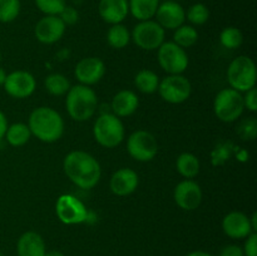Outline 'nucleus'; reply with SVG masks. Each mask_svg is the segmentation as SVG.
Returning <instances> with one entry per match:
<instances>
[{
  "label": "nucleus",
  "instance_id": "obj_5",
  "mask_svg": "<svg viewBox=\"0 0 257 256\" xmlns=\"http://www.w3.org/2000/svg\"><path fill=\"white\" fill-rule=\"evenodd\" d=\"M257 73L255 62L247 55H240L227 68V82L230 88L237 92H247L256 85Z\"/></svg>",
  "mask_w": 257,
  "mask_h": 256
},
{
  "label": "nucleus",
  "instance_id": "obj_43",
  "mask_svg": "<svg viewBox=\"0 0 257 256\" xmlns=\"http://www.w3.org/2000/svg\"><path fill=\"white\" fill-rule=\"evenodd\" d=\"M0 60H2V54H0Z\"/></svg>",
  "mask_w": 257,
  "mask_h": 256
},
{
  "label": "nucleus",
  "instance_id": "obj_19",
  "mask_svg": "<svg viewBox=\"0 0 257 256\" xmlns=\"http://www.w3.org/2000/svg\"><path fill=\"white\" fill-rule=\"evenodd\" d=\"M98 13L108 24H120L130 14L128 0H100Z\"/></svg>",
  "mask_w": 257,
  "mask_h": 256
},
{
  "label": "nucleus",
  "instance_id": "obj_41",
  "mask_svg": "<svg viewBox=\"0 0 257 256\" xmlns=\"http://www.w3.org/2000/svg\"><path fill=\"white\" fill-rule=\"evenodd\" d=\"M5 78H7V73H5V70L3 68H0V87L4 85Z\"/></svg>",
  "mask_w": 257,
  "mask_h": 256
},
{
  "label": "nucleus",
  "instance_id": "obj_26",
  "mask_svg": "<svg viewBox=\"0 0 257 256\" xmlns=\"http://www.w3.org/2000/svg\"><path fill=\"white\" fill-rule=\"evenodd\" d=\"M107 42L114 49H123L131 42V33L123 24H114L108 29Z\"/></svg>",
  "mask_w": 257,
  "mask_h": 256
},
{
  "label": "nucleus",
  "instance_id": "obj_14",
  "mask_svg": "<svg viewBox=\"0 0 257 256\" xmlns=\"http://www.w3.org/2000/svg\"><path fill=\"white\" fill-rule=\"evenodd\" d=\"M105 74V65L102 59L97 57H87L77 63L74 75L80 84L90 87L97 84Z\"/></svg>",
  "mask_w": 257,
  "mask_h": 256
},
{
  "label": "nucleus",
  "instance_id": "obj_12",
  "mask_svg": "<svg viewBox=\"0 0 257 256\" xmlns=\"http://www.w3.org/2000/svg\"><path fill=\"white\" fill-rule=\"evenodd\" d=\"M3 87L10 97L24 99L34 93L37 88V80L34 75L27 70H15L10 74H7Z\"/></svg>",
  "mask_w": 257,
  "mask_h": 256
},
{
  "label": "nucleus",
  "instance_id": "obj_34",
  "mask_svg": "<svg viewBox=\"0 0 257 256\" xmlns=\"http://www.w3.org/2000/svg\"><path fill=\"white\" fill-rule=\"evenodd\" d=\"M245 256H257V233L252 232L246 237L245 246L242 248Z\"/></svg>",
  "mask_w": 257,
  "mask_h": 256
},
{
  "label": "nucleus",
  "instance_id": "obj_42",
  "mask_svg": "<svg viewBox=\"0 0 257 256\" xmlns=\"http://www.w3.org/2000/svg\"><path fill=\"white\" fill-rule=\"evenodd\" d=\"M0 256H4V255H3V253H2V252H0Z\"/></svg>",
  "mask_w": 257,
  "mask_h": 256
},
{
  "label": "nucleus",
  "instance_id": "obj_11",
  "mask_svg": "<svg viewBox=\"0 0 257 256\" xmlns=\"http://www.w3.org/2000/svg\"><path fill=\"white\" fill-rule=\"evenodd\" d=\"M55 212L58 218L65 225H78L88 220L87 207L84 203L73 195H62L55 203Z\"/></svg>",
  "mask_w": 257,
  "mask_h": 256
},
{
  "label": "nucleus",
  "instance_id": "obj_36",
  "mask_svg": "<svg viewBox=\"0 0 257 256\" xmlns=\"http://www.w3.org/2000/svg\"><path fill=\"white\" fill-rule=\"evenodd\" d=\"M220 256H245L243 251L240 246L237 245H228L222 248L220 252Z\"/></svg>",
  "mask_w": 257,
  "mask_h": 256
},
{
  "label": "nucleus",
  "instance_id": "obj_21",
  "mask_svg": "<svg viewBox=\"0 0 257 256\" xmlns=\"http://www.w3.org/2000/svg\"><path fill=\"white\" fill-rule=\"evenodd\" d=\"M138 105H140L138 95L135 92H132V90L123 89L119 90L113 97L110 107H112L113 114L120 118L132 115L137 110Z\"/></svg>",
  "mask_w": 257,
  "mask_h": 256
},
{
  "label": "nucleus",
  "instance_id": "obj_18",
  "mask_svg": "<svg viewBox=\"0 0 257 256\" xmlns=\"http://www.w3.org/2000/svg\"><path fill=\"white\" fill-rule=\"evenodd\" d=\"M140 183V177L137 172L132 168L123 167L115 171L109 181L110 191L115 196H128L135 192Z\"/></svg>",
  "mask_w": 257,
  "mask_h": 256
},
{
  "label": "nucleus",
  "instance_id": "obj_24",
  "mask_svg": "<svg viewBox=\"0 0 257 256\" xmlns=\"http://www.w3.org/2000/svg\"><path fill=\"white\" fill-rule=\"evenodd\" d=\"M135 85L140 92L145 94H152L157 92L160 85V77L151 69H142L136 74Z\"/></svg>",
  "mask_w": 257,
  "mask_h": 256
},
{
  "label": "nucleus",
  "instance_id": "obj_32",
  "mask_svg": "<svg viewBox=\"0 0 257 256\" xmlns=\"http://www.w3.org/2000/svg\"><path fill=\"white\" fill-rule=\"evenodd\" d=\"M35 5L45 15H59L67 7V0H35Z\"/></svg>",
  "mask_w": 257,
  "mask_h": 256
},
{
  "label": "nucleus",
  "instance_id": "obj_15",
  "mask_svg": "<svg viewBox=\"0 0 257 256\" xmlns=\"http://www.w3.org/2000/svg\"><path fill=\"white\" fill-rule=\"evenodd\" d=\"M65 28L67 27L58 15H45L35 25L34 34L43 44H54L62 39Z\"/></svg>",
  "mask_w": 257,
  "mask_h": 256
},
{
  "label": "nucleus",
  "instance_id": "obj_22",
  "mask_svg": "<svg viewBox=\"0 0 257 256\" xmlns=\"http://www.w3.org/2000/svg\"><path fill=\"white\" fill-rule=\"evenodd\" d=\"M130 13L140 22L151 20L156 15L160 0H128Z\"/></svg>",
  "mask_w": 257,
  "mask_h": 256
},
{
  "label": "nucleus",
  "instance_id": "obj_2",
  "mask_svg": "<svg viewBox=\"0 0 257 256\" xmlns=\"http://www.w3.org/2000/svg\"><path fill=\"white\" fill-rule=\"evenodd\" d=\"M28 127L32 135L39 141L53 143L62 138L64 133V120L53 108L38 107L30 113Z\"/></svg>",
  "mask_w": 257,
  "mask_h": 256
},
{
  "label": "nucleus",
  "instance_id": "obj_8",
  "mask_svg": "<svg viewBox=\"0 0 257 256\" xmlns=\"http://www.w3.org/2000/svg\"><path fill=\"white\" fill-rule=\"evenodd\" d=\"M192 92L191 82L182 74H170L160 80L158 93L165 102L180 104L190 98Z\"/></svg>",
  "mask_w": 257,
  "mask_h": 256
},
{
  "label": "nucleus",
  "instance_id": "obj_33",
  "mask_svg": "<svg viewBox=\"0 0 257 256\" xmlns=\"http://www.w3.org/2000/svg\"><path fill=\"white\" fill-rule=\"evenodd\" d=\"M58 17L62 19V22L67 27V25H74L79 20V13H78V10L75 8L65 7Z\"/></svg>",
  "mask_w": 257,
  "mask_h": 256
},
{
  "label": "nucleus",
  "instance_id": "obj_17",
  "mask_svg": "<svg viewBox=\"0 0 257 256\" xmlns=\"http://www.w3.org/2000/svg\"><path fill=\"white\" fill-rule=\"evenodd\" d=\"M222 230L228 237L235 238V240L246 238L250 233L253 232L250 217L240 211H232L223 217Z\"/></svg>",
  "mask_w": 257,
  "mask_h": 256
},
{
  "label": "nucleus",
  "instance_id": "obj_35",
  "mask_svg": "<svg viewBox=\"0 0 257 256\" xmlns=\"http://www.w3.org/2000/svg\"><path fill=\"white\" fill-rule=\"evenodd\" d=\"M243 105L247 108L251 112H256L257 110V90L256 87L251 88L250 90L245 92V97H243Z\"/></svg>",
  "mask_w": 257,
  "mask_h": 256
},
{
  "label": "nucleus",
  "instance_id": "obj_27",
  "mask_svg": "<svg viewBox=\"0 0 257 256\" xmlns=\"http://www.w3.org/2000/svg\"><path fill=\"white\" fill-rule=\"evenodd\" d=\"M44 87L49 94L59 97V95L67 94L68 90L70 89V83L65 75L60 73H52L45 78Z\"/></svg>",
  "mask_w": 257,
  "mask_h": 256
},
{
  "label": "nucleus",
  "instance_id": "obj_38",
  "mask_svg": "<svg viewBox=\"0 0 257 256\" xmlns=\"http://www.w3.org/2000/svg\"><path fill=\"white\" fill-rule=\"evenodd\" d=\"M187 256H213V255L210 252H206V251H192V252L188 253Z\"/></svg>",
  "mask_w": 257,
  "mask_h": 256
},
{
  "label": "nucleus",
  "instance_id": "obj_13",
  "mask_svg": "<svg viewBox=\"0 0 257 256\" xmlns=\"http://www.w3.org/2000/svg\"><path fill=\"white\" fill-rule=\"evenodd\" d=\"M202 190L193 180L181 181L173 191V198L180 208L185 211H193L200 207L202 202Z\"/></svg>",
  "mask_w": 257,
  "mask_h": 256
},
{
  "label": "nucleus",
  "instance_id": "obj_3",
  "mask_svg": "<svg viewBox=\"0 0 257 256\" xmlns=\"http://www.w3.org/2000/svg\"><path fill=\"white\" fill-rule=\"evenodd\" d=\"M67 112L72 119L85 122L94 115L98 107V98L94 90L84 84L70 87L65 98Z\"/></svg>",
  "mask_w": 257,
  "mask_h": 256
},
{
  "label": "nucleus",
  "instance_id": "obj_9",
  "mask_svg": "<svg viewBox=\"0 0 257 256\" xmlns=\"http://www.w3.org/2000/svg\"><path fill=\"white\" fill-rule=\"evenodd\" d=\"M127 151L133 160L140 162H150L158 152L157 140L148 131H136L128 137Z\"/></svg>",
  "mask_w": 257,
  "mask_h": 256
},
{
  "label": "nucleus",
  "instance_id": "obj_1",
  "mask_svg": "<svg viewBox=\"0 0 257 256\" xmlns=\"http://www.w3.org/2000/svg\"><path fill=\"white\" fill-rule=\"evenodd\" d=\"M63 168L67 177L83 190H90L97 186L102 176L99 162L84 151L68 153L63 162Z\"/></svg>",
  "mask_w": 257,
  "mask_h": 256
},
{
  "label": "nucleus",
  "instance_id": "obj_40",
  "mask_svg": "<svg viewBox=\"0 0 257 256\" xmlns=\"http://www.w3.org/2000/svg\"><path fill=\"white\" fill-rule=\"evenodd\" d=\"M44 256H65V255L63 252H60V251L52 250V251H48V252H45Z\"/></svg>",
  "mask_w": 257,
  "mask_h": 256
},
{
  "label": "nucleus",
  "instance_id": "obj_6",
  "mask_svg": "<svg viewBox=\"0 0 257 256\" xmlns=\"http://www.w3.org/2000/svg\"><path fill=\"white\" fill-rule=\"evenodd\" d=\"M243 97L232 88L220 90L213 100V112L216 117L226 123L235 122L243 113Z\"/></svg>",
  "mask_w": 257,
  "mask_h": 256
},
{
  "label": "nucleus",
  "instance_id": "obj_37",
  "mask_svg": "<svg viewBox=\"0 0 257 256\" xmlns=\"http://www.w3.org/2000/svg\"><path fill=\"white\" fill-rule=\"evenodd\" d=\"M8 127H9V124H8L7 115L0 110V141L5 137V133H7Z\"/></svg>",
  "mask_w": 257,
  "mask_h": 256
},
{
  "label": "nucleus",
  "instance_id": "obj_39",
  "mask_svg": "<svg viewBox=\"0 0 257 256\" xmlns=\"http://www.w3.org/2000/svg\"><path fill=\"white\" fill-rule=\"evenodd\" d=\"M256 220H257V213H256V212H253L252 217L250 218L251 227H252V231H253V232H256V230H257V223H256Z\"/></svg>",
  "mask_w": 257,
  "mask_h": 256
},
{
  "label": "nucleus",
  "instance_id": "obj_16",
  "mask_svg": "<svg viewBox=\"0 0 257 256\" xmlns=\"http://www.w3.org/2000/svg\"><path fill=\"white\" fill-rule=\"evenodd\" d=\"M155 17L157 19L156 22L165 30H176L185 23L186 10L177 2L168 0L160 4Z\"/></svg>",
  "mask_w": 257,
  "mask_h": 256
},
{
  "label": "nucleus",
  "instance_id": "obj_20",
  "mask_svg": "<svg viewBox=\"0 0 257 256\" xmlns=\"http://www.w3.org/2000/svg\"><path fill=\"white\" fill-rule=\"evenodd\" d=\"M18 256H44L47 252L44 238L35 231H27L17 243Z\"/></svg>",
  "mask_w": 257,
  "mask_h": 256
},
{
  "label": "nucleus",
  "instance_id": "obj_28",
  "mask_svg": "<svg viewBox=\"0 0 257 256\" xmlns=\"http://www.w3.org/2000/svg\"><path fill=\"white\" fill-rule=\"evenodd\" d=\"M197 40L198 33L192 25H181L175 30V34H173V43H176L178 47L183 48V49L193 47Z\"/></svg>",
  "mask_w": 257,
  "mask_h": 256
},
{
  "label": "nucleus",
  "instance_id": "obj_30",
  "mask_svg": "<svg viewBox=\"0 0 257 256\" xmlns=\"http://www.w3.org/2000/svg\"><path fill=\"white\" fill-rule=\"evenodd\" d=\"M208 18H210V10L202 3H196L191 5L186 12V19L193 25H203L207 23Z\"/></svg>",
  "mask_w": 257,
  "mask_h": 256
},
{
  "label": "nucleus",
  "instance_id": "obj_29",
  "mask_svg": "<svg viewBox=\"0 0 257 256\" xmlns=\"http://www.w3.org/2000/svg\"><path fill=\"white\" fill-rule=\"evenodd\" d=\"M220 42L227 49H237L243 42V35L238 28L227 27L221 32Z\"/></svg>",
  "mask_w": 257,
  "mask_h": 256
},
{
  "label": "nucleus",
  "instance_id": "obj_10",
  "mask_svg": "<svg viewBox=\"0 0 257 256\" xmlns=\"http://www.w3.org/2000/svg\"><path fill=\"white\" fill-rule=\"evenodd\" d=\"M158 63L168 74H182L188 67V55L186 49L173 42H165L158 48Z\"/></svg>",
  "mask_w": 257,
  "mask_h": 256
},
{
  "label": "nucleus",
  "instance_id": "obj_23",
  "mask_svg": "<svg viewBox=\"0 0 257 256\" xmlns=\"http://www.w3.org/2000/svg\"><path fill=\"white\" fill-rule=\"evenodd\" d=\"M176 168H177L178 173L186 180H192L200 173L201 163L197 156L190 152H185L178 156L177 161H176Z\"/></svg>",
  "mask_w": 257,
  "mask_h": 256
},
{
  "label": "nucleus",
  "instance_id": "obj_4",
  "mask_svg": "<svg viewBox=\"0 0 257 256\" xmlns=\"http://www.w3.org/2000/svg\"><path fill=\"white\" fill-rule=\"evenodd\" d=\"M93 136L102 147L114 148L124 140V125L113 113H103L94 122Z\"/></svg>",
  "mask_w": 257,
  "mask_h": 256
},
{
  "label": "nucleus",
  "instance_id": "obj_7",
  "mask_svg": "<svg viewBox=\"0 0 257 256\" xmlns=\"http://www.w3.org/2000/svg\"><path fill=\"white\" fill-rule=\"evenodd\" d=\"M165 29L156 20L140 22L131 33V39L143 50H156L165 43Z\"/></svg>",
  "mask_w": 257,
  "mask_h": 256
},
{
  "label": "nucleus",
  "instance_id": "obj_31",
  "mask_svg": "<svg viewBox=\"0 0 257 256\" xmlns=\"http://www.w3.org/2000/svg\"><path fill=\"white\" fill-rule=\"evenodd\" d=\"M20 8V0H0V22H14L19 17Z\"/></svg>",
  "mask_w": 257,
  "mask_h": 256
},
{
  "label": "nucleus",
  "instance_id": "obj_25",
  "mask_svg": "<svg viewBox=\"0 0 257 256\" xmlns=\"http://www.w3.org/2000/svg\"><path fill=\"white\" fill-rule=\"evenodd\" d=\"M30 137H32V132H30L28 124L20 122L9 125L7 133H5L7 142L13 147H22V146L27 145Z\"/></svg>",
  "mask_w": 257,
  "mask_h": 256
}]
</instances>
